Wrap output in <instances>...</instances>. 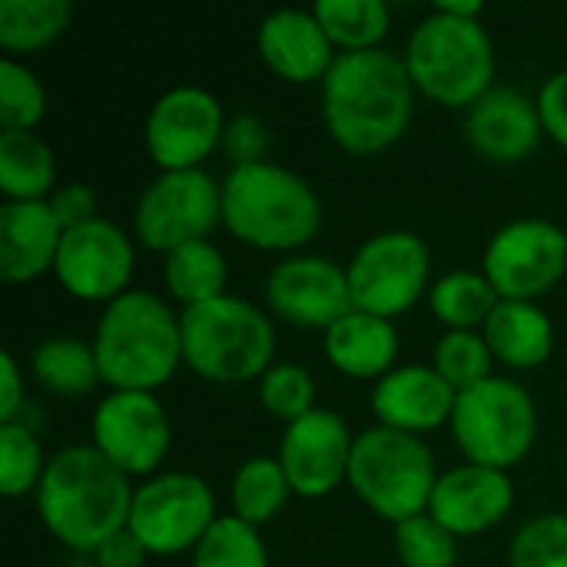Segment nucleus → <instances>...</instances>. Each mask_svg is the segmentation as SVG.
Listing matches in <instances>:
<instances>
[{"label": "nucleus", "instance_id": "42", "mask_svg": "<svg viewBox=\"0 0 567 567\" xmlns=\"http://www.w3.org/2000/svg\"><path fill=\"white\" fill-rule=\"evenodd\" d=\"M90 558L96 567H143L150 551L143 548V542L130 528H123V532L110 535Z\"/></svg>", "mask_w": 567, "mask_h": 567}, {"label": "nucleus", "instance_id": "44", "mask_svg": "<svg viewBox=\"0 0 567 567\" xmlns=\"http://www.w3.org/2000/svg\"><path fill=\"white\" fill-rule=\"evenodd\" d=\"M439 10H445V13H455V17H482V0H439L435 3Z\"/></svg>", "mask_w": 567, "mask_h": 567}, {"label": "nucleus", "instance_id": "13", "mask_svg": "<svg viewBox=\"0 0 567 567\" xmlns=\"http://www.w3.org/2000/svg\"><path fill=\"white\" fill-rule=\"evenodd\" d=\"M226 110L219 96L196 83L169 86L156 96L143 123V143L159 173L203 169L213 150L223 146Z\"/></svg>", "mask_w": 567, "mask_h": 567}, {"label": "nucleus", "instance_id": "30", "mask_svg": "<svg viewBox=\"0 0 567 567\" xmlns=\"http://www.w3.org/2000/svg\"><path fill=\"white\" fill-rule=\"evenodd\" d=\"M289 498H292V485L276 455L246 458L229 482V505H233L229 515L243 518L252 528H262L272 518H279Z\"/></svg>", "mask_w": 567, "mask_h": 567}, {"label": "nucleus", "instance_id": "32", "mask_svg": "<svg viewBox=\"0 0 567 567\" xmlns=\"http://www.w3.org/2000/svg\"><path fill=\"white\" fill-rule=\"evenodd\" d=\"M193 567H269V548L259 528L236 515H219L193 548Z\"/></svg>", "mask_w": 567, "mask_h": 567}, {"label": "nucleus", "instance_id": "8", "mask_svg": "<svg viewBox=\"0 0 567 567\" xmlns=\"http://www.w3.org/2000/svg\"><path fill=\"white\" fill-rule=\"evenodd\" d=\"M449 425L465 462L508 472L535 449L538 405L522 382L492 375L482 385L458 392Z\"/></svg>", "mask_w": 567, "mask_h": 567}, {"label": "nucleus", "instance_id": "17", "mask_svg": "<svg viewBox=\"0 0 567 567\" xmlns=\"http://www.w3.org/2000/svg\"><path fill=\"white\" fill-rule=\"evenodd\" d=\"M355 435L349 422L332 409H312L282 429L279 439V465L299 498H326L342 482H349Z\"/></svg>", "mask_w": 567, "mask_h": 567}, {"label": "nucleus", "instance_id": "11", "mask_svg": "<svg viewBox=\"0 0 567 567\" xmlns=\"http://www.w3.org/2000/svg\"><path fill=\"white\" fill-rule=\"evenodd\" d=\"M352 306L382 319H399L432 289L429 243L412 229H385L365 239L346 266Z\"/></svg>", "mask_w": 567, "mask_h": 567}, {"label": "nucleus", "instance_id": "16", "mask_svg": "<svg viewBox=\"0 0 567 567\" xmlns=\"http://www.w3.org/2000/svg\"><path fill=\"white\" fill-rule=\"evenodd\" d=\"M266 306L276 319L299 326V329H329L346 312H352V289L349 272L332 256L296 252L279 259L266 282Z\"/></svg>", "mask_w": 567, "mask_h": 567}, {"label": "nucleus", "instance_id": "35", "mask_svg": "<svg viewBox=\"0 0 567 567\" xmlns=\"http://www.w3.org/2000/svg\"><path fill=\"white\" fill-rule=\"evenodd\" d=\"M47 116V90L40 76L13 60H0V126L13 133H33V126Z\"/></svg>", "mask_w": 567, "mask_h": 567}, {"label": "nucleus", "instance_id": "39", "mask_svg": "<svg viewBox=\"0 0 567 567\" xmlns=\"http://www.w3.org/2000/svg\"><path fill=\"white\" fill-rule=\"evenodd\" d=\"M219 150L226 153L229 169L262 163L266 153H269V126H266V120H259L256 113L229 116L226 130H223V146Z\"/></svg>", "mask_w": 567, "mask_h": 567}, {"label": "nucleus", "instance_id": "31", "mask_svg": "<svg viewBox=\"0 0 567 567\" xmlns=\"http://www.w3.org/2000/svg\"><path fill=\"white\" fill-rule=\"evenodd\" d=\"M312 13L342 53L382 47L392 27V10L385 0H316Z\"/></svg>", "mask_w": 567, "mask_h": 567}, {"label": "nucleus", "instance_id": "19", "mask_svg": "<svg viewBox=\"0 0 567 567\" xmlns=\"http://www.w3.org/2000/svg\"><path fill=\"white\" fill-rule=\"evenodd\" d=\"M545 136L538 103L515 90L495 83L482 100H475L465 110V140L468 146L495 163V166H515L528 159Z\"/></svg>", "mask_w": 567, "mask_h": 567}, {"label": "nucleus", "instance_id": "15", "mask_svg": "<svg viewBox=\"0 0 567 567\" xmlns=\"http://www.w3.org/2000/svg\"><path fill=\"white\" fill-rule=\"evenodd\" d=\"M136 246L133 236L106 216H96L63 233L53 276L80 302L110 306L133 286Z\"/></svg>", "mask_w": 567, "mask_h": 567}, {"label": "nucleus", "instance_id": "12", "mask_svg": "<svg viewBox=\"0 0 567 567\" xmlns=\"http://www.w3.org/2000/svg\"><path fill=\"white\" fill-rule=\"evenodd\" d=\"M482 272L502 299L538 302L567 272V233L542 216L498 226L485 246Z\"/></svg>", "mask_w": 567, "mask_h": 567}, {"label": "nucleus", "instance_id": "2", "mask_svg": "<svg viewBox=\"0 0 567 567\" xmlns=\"http://www.w3.org/2000/svg\"><path fill=\"white\" fill-rule=\"evenodd\" d=\"M133 492V478L96 445L76 442L53 452L33 502L53 542L76 555H93L110 535L126 528Z\"/></svg>", "mask_w": 567, "mask_h": 567}, {"label": "nucleus", "instance_id": "33", "mask_svg": "<svg viewBox=\"0 0 567 567\" xmlns=\"http://www.w3.org/2000/svg\"><path fill=\"white\" fill-rule=\"evenodd\" d=\"M432 369L455 389V392H465V389H475L482 385L485 379H492L495 372V355L485 342L482 332H442L435 349H432Z\"/></svg>", "mask_w": 567, "mask_h": 567}, {"label": "nucleus", "instance_id": "7", "mask_svg": "<svg viewBox=\"0 0 567 567\" xmlns=\"http://www.w3.org/2000/svg\"><path fill=\"white\" fill-rule=\"evenodd\" d=\"M439 475L432 449L415 435L392 432L385 425H372L355 435L349 488L369 512L392 525L429 512Z\"/></svg>", "mask_w": 567, "mask_h": 567}, {"label": "nucleus", "instance_id": "10", "mask_svg": "<svg viewBox=\"0 0 567 567\" xmlns=\"http://www.w3.org/2000/svg\"><path fill=\"white\" fill-rule=\"evenodd\" d=\"M216 495L196 472H159L133 492L126 528L143 542L150 558H173L203 542L216 525Z\"/></svg>", "mask_w": 567, "mask_h": 567}, {"label": "nucleus", "instance_id": "23", "mask_svg": "<svg viewBox=\"0 0 567 567\" xmlns=\"http://www.w3.org/2000/svg\"><path fill=\"white\" fill-rule=\"evenodd\" d=\"M322 342L329 365L359 382H379L399 365L395 322L362 309H352L339 322H332L322 332Z\"/></svg>", "mask_w": 567, "mask_h": 567}, {"label": "nucleus", "instance_id": "37", "mask_svg": "<svg viewBox=\"0 0 567 567\" xmlns=\"http://www.w3.org/2000/svg\"><path fill=\"white\" fill-rule=\"evenodd\" d=\"M259 402L272 419L292 425L296 419L319 409L316 405V379L299 362H276L259 379Z\"/></svg>", "mask_w": 567, "mask_h": 567}, {"label": "nucleus", "instance_id": "20", "mask_svg": "<svg viewBox=\"0 0 567 567\" xmlns=\"http://www.w3.org/2000/svg\"><path fill=\"white\" fill-rule=\"evenodd\" d=\"M455 402L458 392L432 365H395L372 385L375 422L415 439L449 425Z\"/></svg>", "mask_w": 567, "mask_h": 567}, {"label": "nucleus", "instance_id": "25", "mask_svg": "<svg viewBox=\"0 0 567 567\" xmlns=\"http://www.w3.org/2000/svg\"><path fill=\"white\" fill-rule=\"evenodd\" d=\"M56 153L37 133H0L3 203H47L56 189Z\"/></svg>", "mask_w": 567, "mask_h": 567}, {"label": "nucleus", "instance_id": "36", "mask_svg": "<svg viewBox=\"0 0 567 567\" xmlns=\"http://www.w3.org/2000/svg\"><path fill=\"white\" fill-rule=\"evenodd\" d=\"M392 542L402 567H455L458 561V538L429 512L392 525Z\"/></svg>", "mask_w": 567, "mask_h": 567}, {"label": "nucleus", "instance_id": "38", "mask_svg": "<svg viewBox=\"0 0 567 567\" xmlns=\"http://www.w3.org/2000/svg\"><path fill=\"white\" fill-rule=\"evenodd\" d=\"M508 567H567V515L548 512L525 522L512 538Z\"/></svg>", "mask_w": 567, "mask_h": 567}, {"label": "nucleus", "instance_id": "40", "mask_svg": "<svg viewBox=\"0 0 567 567\" xmlns=\"http://www.w3.org/2000/svg\"><path fill=\"white\" fill-rule=\"evenodd\" d=\"M47 206L53 209V216L60 219L63 229H76L90 219H96V193L90 183H60L53 189V196L47 199Z\"/></svg>", "mask_w": 567, "mask_h": 567}, {"label": "nucleus", "instance_id": "26", "mask_svg": "<svg viewBox=\"0 0 567 567\" xmlns=\"http://www.w3.org/2000/svg\"><path fill=\"white\" fill-rule=\"evenodd\" d=\"M163 282L183 309H193L226 296L229 262L213 239H196L163 256Z\"/></svg>", "mask_w": 567, "mask_h": 567}, {"label": "nucleus", "instance_id": "18", "mask_svg": "<svg viewBox=\"0 0 567 567\" xmlns=\"http://www.w3.org/2000/svg\"><path fill=\"white\" fill-rule=\"evenodd\" d=\"M512 508H515V482L508 478V472L472 465V462L442 472L429 502V515L442 528H449L458 542L498 528Z\"/></svg>", "mask_w": 567, "mask_h": 567}, {"label": "nucleus", "instance_id": "34", "mask_svg": "<svg viewBox=\"0 0 567 567\" xmlns=\"http://www.w3.org/2000/svg\"><path fill=\"white\" fill-rule=\"evenodd\" d=\"M50 458L30 425H0V492L7 498H23L40 488Z\"/></svg>", "mask_w": 567, "mask_h": 567}, {"label": "nucleus", "instance_id": "22", "mask_svg": "<svg viewBox=\"0 0 567 567\" xmlns=\"http://www.w3.org/2000/svg\"><path fill=\"white\" fill-rule=\"evenodd\" d=\"M63 226L47 203L0 206V279L10 286L33 282L56 266Z\"/></svg>", "mask_w": 567, "mask_h": 567}, {"label": "nucleus", "instance_id": "14", "mask_svg": "<svg viewBox=\"0 0 567 567\" xmlns=\"http://www.w3.org/2000/svg\"><path fill=\"white\" fill-rule=\"evenodd\" d=\"M90 445L123 475L153 478L169 455L173 425L156 392H106L90 419Z\"/></svg>", "mask_w": 567, "mask_h": 567}, {"label": "nucleus", "instance_id": "4", "mask_svg": "<svg viewBox=\"0 0 567 567\" xmlns=\"http://www.w3.org/2000/svg\"><path fill=\"white\" fill-rule=\"evenodd\" d=\"M223 226L252 249L296 256L319 236L322 203L309 179L282 163L262 159L226 173Z\"/></svg>", "mask_w": 567, "mask_h": 567}, {"label": "nucleus", "instance_id": "1", "mask_svg": "<svg viewBox=\"0 0 567 567\" xmlns=\"http://www.w3.org/2000/svg\"><path fill=\"white\" fill-rule=\"evenodd\" d=\"M322 86L326 133L352 156L395 146L415 116V83L402 53L389 47L339 53Z\"/></svg>", "mask_w": 567, "mask_h": 567}, {"label": "nucleus", "instance_id": "28", "mask_svg": "<svg viewBox=\"0 0 567 567\" xmlns=\"http://www.w3.org/2000/svg\"><path fill=\"white\" fill-rule=\"evenodd\" d=\"M502 296L482 269H452L429 289V309L445 332H482Z\"/></svg>", "mask_w": 567, "mask_h": 567}, {"label": "nucleus", "instance_id": "5", "mask_svg": "<svg viewBox=\"0 0 567 567\" xmlns=\"http://www.w3.org/2000/svg\"><path fill=\"white\" fill-rule=\"evenodd\" d=\"M409 76L439 106L468 110L495 86L498 56L482 17H455L439 7L425 13L402 50Z\"/></svg>", "mask_w": 567, "mask_h": 567}, {"label": "nucleus", "instance_id": "43", "mask_svg": "<svg viewBox=\"0 0 567 567\" xmlns=\"http://www.w3.org/2000/svg\"><path fill=\"white\" fill-rule=\"evenodd\" d=\"M23 402H27V392H23L20 362H17L13 352H3V355H0V422H3V425L17 422Z\"/></svg>", "mask_w": 567, "mask_h": 567}, {"label": "nucleus", "instance_id": "41", "mask_svg": "<svg viewBox=\"0 0 567 567\" xmlns=\"http://www.w3.org/2000/svg\"><path fill=\"white\" fill-rule=\"evenodd\" d=\"M535 103H538V113H542L545 136L567 150V66L558 70V73H551L542 83Z\"/></svg>", "mask_w": 567, "mask_h": 567}, {"label": "nucleus", "instance_id": "29", "mask_svg": "<svg viewBox=\"0 0 567 567\" xmlns=\"http://www.w3.org/2000/svg\"><path fill=\"white\" fill-rule=\"evenodd\" d=\"M70 20V0H0V47L13 60L40 53L66 33Z\"/></svg>", "mask_w": 567, "mask_h": 567}, {"label": "nucleus", "instance_id": "27", "mask_svg": "<svg viewBox=\"0 0 567 567\" xmlns=\"http://www.w3.org/2000/svg\"><path fill=\"white\" fill-rule=\"evenodd\" d=\"M30 372L50 395L60 399L90 395L103 382L93 342L80 336H47L30 355Z\"/></svg>", "mask_w": 567, "mask_h": 567}, {"label": "nucleus", "instance_id": "6", "mask_svg": "<svg viewBox=\"0 0 567 567\" xmlns=\"http://www.w3.org/2000/svg\"><path fill=\"white\" fill-rule=\"evenodd\" d=\"M183 319V365L216 385L259 382L276 365V329L266 312L239 296L179 312Z\"/></svg>", "mask_w": 567, "mask_h": 567}, {"label": "nucleus", "instance_id": "21", "mask_svg": "<svg viewBox=\"0 0 567 567\" xmlns=\"http://www.w3.org/2000/svg\"><path fill=\"white\" fill-rule=\"evenodd\" d=\"M256 50L279 80L299 86L322 83L339 56L312 7H282L266 13L256 27Z\"/></svg>", "mask_w": 567, "mask_h": 567}, {"label": "nucleus", "instance_id": "24", "mask_svg": "<svg viewBox=\"0 0 567 567\" xmlns=\"http://www.w3.org/2000/svg\"><path fill=\"white\" fill-rule=\"evenodd\" d=\"M495 362L528 372L555 355V322L538 302L502 299L482 329Z\"/></svg>", "mask_w": 567, "mask_h": 567}, {"label": "nucleus", "instance_id": "9", "mask_svg": "<svg viewBox=\"0 0 567 567\" xmlns=\"http://www.w3.org/2000/svg\"><path fill=\"white\" fill-rule=\"evenodd\" d=\"M223 223V183L206 169L156 173L133 203V239L153 252H173L209 239Z\"/></svg>", "mask_w": 567, "mask_h": 567}, {"label": "nucleus", "instance_id": "3", "mask_svg": "<svg viewBox=\"0 0 567 567\" xmlns=\"http://www.w3.org/2000/svg\"><path fill=\"white\" fill-rule=\"evenodd\" d=\"M90 342L110 392H156L183 365V319L150 289H130L103 306Z\"/></svg>", "mask_w": 567, "mask_h": 567}]
</instances>
